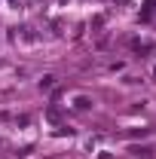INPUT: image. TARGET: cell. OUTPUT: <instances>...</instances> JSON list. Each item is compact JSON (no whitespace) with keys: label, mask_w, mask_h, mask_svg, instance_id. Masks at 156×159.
<instances>
[{"label":"cell","mask_w":156,"mask_h":159,"mask_svg":"<svg viewBox=\"0 0 156 159\" xmlns=\"http://www.w3.org/2000/svg\"><path fill=\"white\" fill-rule=\"evenodd\" d=\"M37 89H40V92H52V89H55V77H52V74H46V77L37 83Z\"/></svg>","instance_id":"obj_1"},{"label":"cell","mask_w":156,"mask_h":159,"mask_svg":"<svg viewBox=\"0 0 156 159\" xmlns=\"http://www.w3.org/2000/svg\"><path fill=\"white\" fill-rule=\"evenodd\" d=\"M74 107H77V110H89V107H92V98H86V95H77V98H74Z\"/></svg>","instance_id":"obj_2"},{"label":"cell","mask_w":156,"mask_h":159,"mask_svg":"<svg viewBox=\"0 0 156 159\" xmlns=\"http://www.w3.org/2000/svg\"><path fill=\"white\" fill-rule=\"evenodd\" d=\"M132 46H135V52H138V55H144V52H153V43H138V40H135Z\"/></svg>","instance_id":"obj_3"},{"label":"cell","mask_w":156,"mask_h":159,"mask_svg":"<svg viewBox=\"0 0 156 159\" xmlns=\"http://www.w3.org/2000/svg\"><path fill=\"white\" fill-rule=\"evenodd\" d=\"M46 119H49L52 125H58V122H61V113L55 110V107H49V110H46Z\"/></svg>","instance_id":"obj_4"},{"label":"cell","mask_w":156,"mask_h":159,"mask_svg":"<svg viewBox=\"0 0 156 159\" xmlns=\"http://www.w3.org/2000/svg\"><path fill=\"white\" fill-rule=\"evenodd\" d=\"M153 77H156V67H153Z\"/></svg>","instance_id":"obj_5"}]
</instances>
